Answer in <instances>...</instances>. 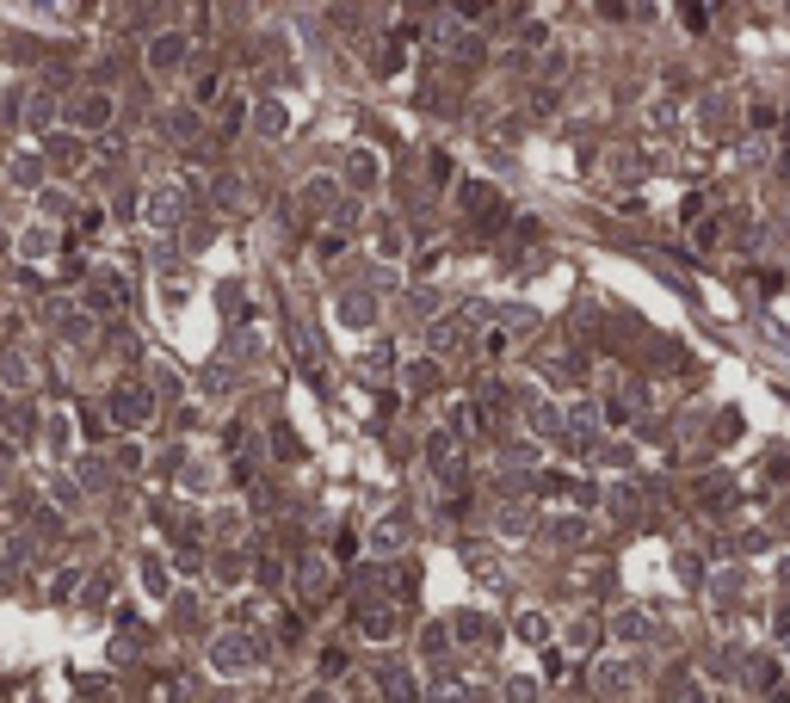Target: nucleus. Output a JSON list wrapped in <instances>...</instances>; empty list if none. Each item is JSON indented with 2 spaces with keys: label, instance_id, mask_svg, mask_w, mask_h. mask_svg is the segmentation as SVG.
I'll use <instances>...</instances> for the list:
<instances>
[{
  "label": "nucleus",
  "instance_id": "obj_1",
  "mask_svg": "<svg viewBox=\"0 0 790 703\" xmlns=\"http://www.w3.org/2000/svg\"><path fill=\"white\" fill-rule=\"evenodd\" d=\"M142 414H149V395H118V420H142Z\"/></svg>",
  "mask_w": 790,
  "mask_h": 703
}]
</instances>
